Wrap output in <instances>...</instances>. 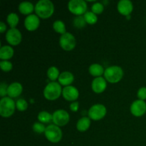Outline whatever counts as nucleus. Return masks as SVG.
Wrapping results in <instances>:
<instances>
[{
  "label": "nucleus",
  "instance_id": "nucleus-1",
  "mask_svg": "<svg viewBox=\"0 0 146 146\" xmlns=\"http://www.w3.org/2000/svg\"><path fill=\"white\" fill-rule=\"evenodd\" d=\"M35 11L40 18H48L54 11V4L50 0H40L35 5Z\"/></svg>",
  "mask_w": 146,
  "mask_h": 146
},
{
  "label": "nucleus",
  "instance_id": "nucleus-2",
  "mask_svg": "<svg viewBox=\"0 0 146 146\" xmlns=\"http://www.w3.org/2000/svg\"><path fill=\"white\" fill-rule=\"evenodd\" d=\"M62 91L60 84L52 81L46 86L44 90V96L46 99L54 101L59 98Z\"/></svg>",
  "mask_w": 146,
  "mask_h": 146
},
{
  "label": "nucleus",
  "instance_id": "nucleus-3",
  "mask_svg": "<svg viewBox=\"0 0 146 146\" xmlns=\"http://www.w3.org/2000/svg\"><path fill=\"white\" fill-rule=\"evenodd\" d=\"M123 76V71L121 67L118 66H109L104 71V77L106 80L110 83H118L121 81Z\"/></svg>",
  "mask_w": 146,
  "mask_h": 146
},
{
  "label": "nucleus",
  "instance_id": "nucleus-4",
  "mask_svg": "<svg viewBox=\"0 0 146 146\" xmlns=\"http://www.w3.org/2000/svg\"><path fill=\"white\" fill-rule=\"evenodd\" d=\"M16 104L10 97H4L0 101V115L2 117H10L15 111Z\"/></svg>",
  "mask_w": 146,
  "mask_h": 146
},
{
  "label": "nucleus",
  "instance_id": "nucleus-5",
  "mask_svg": "<svg viewBox=\"0 0 146 146\" xmlns=\"http://www.w3.org/2000/svg\"><path fill=\"white\" fill-rule=\"evenodd\" d=\"M44 134L47 140L54 143H58L62 138V131L61 128L54 124L48 125L46 128Z\"/></svg>",
  "mask_w": 146,
  "mask_h": 146
},
{
  "label": "nucleus",
  "instance_id": "nucleus-6",
  "mask_svg": "<svg viewBox=\"0 0 146 146\" xmlns=\"http://www.w3.org/2000/svg\"><path fill=\"white\" fill-rule=\"evenodd\" d=\"M68 8L72 14L81 16L86 13L87 4L84 0H71L68 4Z\"/></svg>",
  "mask_w": 146,
  "mask_h": 146
},
{
  "label": "nucleus",
  "instance_id": "nucleus-7",
  "mask_svg": "<svg viewBox=\"0 0 146 146\" xmlns=\"http://www.w3.org/2000/svg\"><path fill=\"white\" fill-rule=\"evenodd\" d=\"M59 44L61 48L65 51H71L76 46V38L72 34L66 32L60 37Z\"/></svg>",
  "mask_w": 146,
  "mask_h": 146
},
{
  "label": "nucleus",
  "instance_id": "nucleus-8",
  "mask_svg": "<svg viewBox=\"0 0 146 146\" xmlns=\"http://www.w3.org/2000/svg\"><path fill=\"white\" fill-rule=\"evenodd\" d=\"M106 108L102 104H96L91 106L88 111V116L94 121L102 119L106 114Z\"/></svg>",
  "mask_w": 146,
  "mask_h": 146
},
{
  "label": "nucleus",
  "instance_id": "nucleus-9",
  "mask_svg": "<svg viewBox=\"0 0 146 146\" xmlns=\"http://www.w3.org/2000/svg\"><path fill=\"white\" fill-rule=\"evenodd\" d=\"M53 122L57 126H64L69 122V114L65 110H57L52 115Z\"/></svg>",
  "mask_w": 146,
  "mask_h": 146
},
{
  "label": "nucleus",
  "instance_id": "nucleus-10",
  "mask_svg": "<svg viewBox=\"0 0 146 146\" xmlns=\"http://www.w3.org/2000/svg\"><path fill=\"white\" fill-rule=\"evenodd\" d=\"M21 34L17 29H10L6 34V39L7 42L13 46L18 45L21 41Z\"/></svg>",
  "mask_w": 146,
  "mask_h": 146
},
{
  "label": "nucleus",
  "instance_id": "nucleus-11",
  "mask_svg": "<svg viewBox=\"0 0 146 146\" xmlns=\"http://www.w3.org/2000/svg\"><path fill=\"white\" fill-rule=\"evenodd\" d=\"M131 112L134 116L140 117L146 112V103L142 100H136L131 106Z\"/></svg>",
  "mask_w": 146,
  "mask_h": 146
},
{
  "label": "nucleus",
  "instance_id": "nucleus-12",
  "mask_svg": "<svg viewBox=\"0 0 146 146\" xmlns=\"http://www.w3.org/2000/svg\"><path fill=\"white\" fill-rule=\"evenodd\" d=\"M62 94L66 100L69 101H74L78 98L79 92L76 87L73 86H68L63 88Z\"/></svg>",
  "mask_w": 146,
  "mask_h": 146
},
{
  "label": "nucleus",
  "instance_id": "nucleus-13",
  "mask_svg": "<svg viewBox=\"0 0 146 146\" xmlns=\"http://www.w3.org/2000/svg\"><path fill=\"white\" fill-rule=\"evenodd\" d=\"M40 24L39 18L36 14H30L26 17L24 20V26L28 31H34Z\"/></svg>",
  "mask_w": 146,
  "mask_h": 146
},
{
  "label": "nucleus",
  "instance_id": "nucleus-14",
  "mask_svg": "<svg viewBox=\"0 0 146 146\" xmlns=\"http://www.w3.org/2000/svg\"><path fill=\"white\" fill-rule=\"evenodd\" d=\"M117 8H118V11L121 14L128 16L132 12L133 6V3L130 0H121L118 1Z\"/></svg>",
  "mask_w": 146,
  "mask_h": 146
},
{
  "label": "nucleus",
  "instance_id": "nucleus-15",
  "mask_svg": "<svg viewBox=\"0 0 146 146\" xmlns=\"http://www.w3.org/2000/svg\"><path fill=\"white\" fill-rule=\"evenodd\" d=\"M106 81L105 78L103 77H96L94 78L92 81L91 87H92L93 91L96 94H101L104 92L106 88Z\"/></svg>",
  "mask_w": 146,
  "mask_h": 146
},
{
  "label": "nucleus",
  "instance_id": "nucleus-16",
  "mask_svg": "<svg viewBox=\"0 0 146 146\" xmlns=\"http://www.w3.org/2000/svg\"><path fill=\"white\" fill-rule=\"evenodd\" d=\"M23 91V87L20 83L14 82L10 84L7 89V94L10 98H17L19 96Z\"/></svg>",
  "mask_w": 146,
  "mask_h": 146
},
{
  "label": "nucleus",
  "instance_id": "nucleus-17",
  "mask_svg": "<svg viewBox=\"0 0 146 146\" xmlns=\"http://www.w3.org/2000/svg\"><path fill=\"white\" fill-rule=\"evenodd\" d=\"M74 76L69 71H64L60 74L58 77V82L62 86H68L74 82Z\"/></svg>",
  "mask_w": 146,
  "mask_h": 146
},
{
  "label": "nucleus",
  "instance_id": "nucleus-18",
  "mask_svg": "<svg viewBox=\"0 0 146 146\" xmlns=\"http://www.w3.org/2000/svg\"><path fill=\"white\" fill-rule=\"evenodd\" d=\"M14 55V49L10 46H3L0 48V58L3 61H7Z\"/></svg>",
  "mask_w": 146,
  "mask_h": 146
},
{
  "label": "nucleus",
  "instance_id": "nucleus-19",
  "mask_svg": "<svg viewBox=\"0 0 146 146\" xmlns=\"http://www.w3.org/2000/svg\"><path fill=\"white\" fill-rule=\"evenodd\" d=\"M91 118L88 117H83L79 119L77 122L76 128L77 130L80 132H84L87 131L91 125Z\"/></svg>",
  "mask_w": 146,
  "mask_h": 146
},
{
  "label": "nucleus",
  "instance_id": "nucleus-20",
  "mask_svg": "<svg viewBox=\"0 0 146 146\" xmlns=\"http://www.w3.org/2000/svg\"><path fill=\"white\" fill-rule=\"evenodd\" d=\"M34 7L33 4L29 1H23L19 5V10L23 14H29L30 15L31 12L34 11Z\"/></svg>",
  "mask_w": 146,
  "mask_h": 146
},
{
  "label": "nucleus",
  "instance_id": "nucleus-21",
  "mask_svg": "<svg viewBox=\"0 0 146 146\" xmlns=\"http://www.w3.org/2000/svg\"><path fill=\"white\" fill-rule=\"evenodd\" d=\"M89 73L92 76L96 77H101L103 74H104V67L98 64H93L89 66Z\"/></svg>",
  "mask_w": 146,
  "mask_h": 146
},
{
  "label": "nucleus",
  "instance_id": "nucleus-22",
  "mask_svg": "<svg viewBox=\"0 0 146 146\" xmlns=\"http://www.w3.org/2000/svg\"><path fill=\"white\" fill-rule=\"evenodd\" d=\"M7 20L11 29H14L17 27V24H18L19 18V16L16 13H10L7 16Z\"/></svg>",
  "mask_w": 146,
  "mask_h": 146
},
{
  "label": "nucleus",
  "instance_id": "nucleus-23",
  "mask_svg": "<svg viewBox=\"0 0 146 146\" xmlns=\"http://www.w3.org/2000/svg\"><path fill=\"white\" fill-rule=\"evenodd\" d=\"M38 120L40 121V123H49L53 120L52 115L47 111H41L38 113Z\"/></svg>",
  "mask_w": 146,
  "mask_h": 146
},
{
  "label": "nucleus",
  "instance_id": "nucleus-24",
  "mask_svg": "<svg viewBox=\"0 0 146 146\" xmlns=\"http://www.w3.org/2000/svg\"><path fill=\"white\" fill-rule=\"evenodd\" d=\"M53 28L57 33L61 34V35L66 33V32L65 24L61 20H56V21H54V24H53Z\"/></svg>",
  "mask_w": 146,
  "mask_h": 146
},
{
  "label": "nucleus",
  "instance_id": "nucleus-25",
  "mask_svg": "<svg viewBox=\"0 0 146 146\" xmlns=\"http://www.w3.org/2000/svg\"><path fill=\"white\" fill-rule=\"evenodd\" d=\"M47 76L50 80L55 81L56 79H57V78L59 77V71L56 67L51 66L47 71Z\"/></svg>",
  "mask_w": 146,
  "mask_h": 146
},
{
  "label": "nucleus",
  "instance_id": "nucleus-26",
  "mask_svg": "<svg viewBox=\"0 0 146 146\" xmlns=\"http://www.w3.org/2000/svg\"><path fill=\"white\" fill-rule=\"evenodd\" d=\"M84 17L87 24H94L97 22V21H98V18H97L96 14H94L92 11H86V13L84 14Z\"/></svg>",
  "mask_w": 146,
  "mask_h": 146
},
{
  "label": "nucleus",
  "instance_id": "nucleus-27",
  "mask_svg": "<svg viewBox=\"0 0 146 146\" xmlns=\"http://www.w3.org/2000/svg\"><path fill=\"white\" fill-rule=\"evenodd\" d=\"M73 22H74V25L78 29L84 28L86 24L84 17H82V16H78V17H75Z\"/></svg>",
  "mask_w": 146,
  "mask_h": 146
},
{
  "label": "nucleus",
  "instance_id": "nucleus-28",
  "mask_svg": "<svg viewBox=\"0 0 146 146\" xmlns=\"http://www.w3.org/2000/svg\"><path fill=\"white\" fill-rule=\"evenodd\" d=\"M16 107L20 111H24L28 108V103L23 98H19L16 102Z\"/></svg>",
  "mask_w": 146,
  "mask_h": 146
},
{
  "label": "nucleus",
  "instance_id": "nucleus-29",
  "mask_svg": "<svg viewBox=\"0 0 146 146\" xmlns=\"http://www.w3.org/2000/svg\"><path fill=\"white\" fill-rule=\"evenodd\" d=\"M104 4L101 2H96L95 4H94L91 7V10H92V12H94L96 14H99L104 11Z\"/></svg>",
  "mask_w": 146,
  "mask_h": 146
},
{
  "label": "nucleus",
  "instance_id": "nucleus-30",
  "mask_svg": "<svg viewBox=\"0 0 146 146\" xmlns=\"http://www.w3.org/2000/svg\"><path fill=\"white\" fill-rule=\"evenodd\" d=\"M33 130L34 132L37 133H44L46 131V127L42 123H35L33 125Z\"/></svg>",
  "mask_w": 146,
  "mask_h": 146
},
{
  "label": "nucleus",
  "instance_id": "nucleus-31",
  "mask_svg": "<svg viewBox=\"0 0 146 146\" xmlns=\"http://www.w3.org/2000/svg\"><path fill=\"white\" fill-rule=\"evenodd\" d=\"M0 67L4 71H9L12 69V64L9 61H1L0 62Z\"/></svg>",
  "mask_w": 146,
  "mask_h": 146
},
{
  "label": "nucleus",
  "instance_id": "nucleus-32",
  "mask_svg": "<svg viewBox=\"0 0 146 146\" xmlns=\"http://www.w3.org/2000/svg\"><path fill=\"white\" fill-rule=\"evenodd\" d=\"M138 98L140 100H144L146 99V87H141V88H139V90L138 91Z\"/></svg>",
  "mask_w": 146,
  "mask_h": 146
},
{
  "label": "nucleus",
  "instance_id": "nucleus-33",
  "mask_svg": "<svg viewBox=\"0 0 146 146\" xmlns=\"http://www.w3.org/2000/svg\"><path fill=\"white\" fill-rule=\"evenodd\" d=\"M7 89H8V86H7V84L4 82H2L0 86V95L1 97L4 98V96L7 94Z\"/></svg>",
  "mask_w": 146,
  "mask_h": 146
},
{
  "label": "nucleus",
  "instance_id": "nucleus-34",
  "mask_svg": "<svg viewBox=\"0 0 146 146\" xmlns=\"http://www.w3.org/2000/svg\"><path fill=\"white\" fill-rule=\"evenodd\" d=\"M78 107H79V103L77 102V101H74L70 105V109L74 112H76L78 110Z\"/></svg>",
  "mask_w": 146,
  "mask_h": 146
},
{
  "label": "nucleus",
  "instance_id": "nucleus-35",
  "mask_svg": "<svg viewBox=\"0 0 146 146\" xmlns=\"http://www.w3.org/2000/svg\"><path fill=\"white\" fill-rule=\"evenodd\" d=\"M6 29H7V26H6V24L3 21H1L0 22V32H4L6 31Z\"/></svg>",
  "mask_w": 146,
  "mask_h": 146
}]
</instances>
